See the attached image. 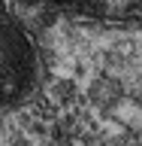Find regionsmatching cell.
<instances>
[{
  "instance_id": "1",
  "label": "cell",
  "mask_w": 142,
  "mask_h": 146,
  "mask_svg": "<svg viewBox=\"0 0 142 146\" xmlns=\"http://www.w3.org/2000/svg\"><path fill=\"white\" fill-rule=\"evenodd\" d=\"M112 116L121 119V125L133 128V131H142V104H136V100H130V98L118 100L112 107Z\"/></svg>"
}]
</instances>
